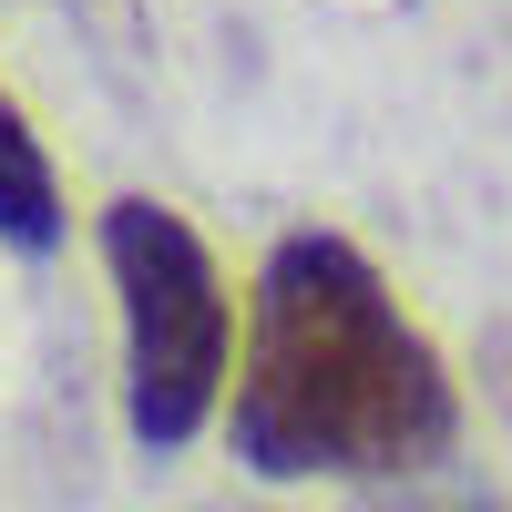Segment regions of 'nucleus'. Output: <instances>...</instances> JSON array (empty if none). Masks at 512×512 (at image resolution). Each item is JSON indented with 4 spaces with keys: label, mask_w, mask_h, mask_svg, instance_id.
Instances as JSON below:
<instances>
[{
    "label": "nucleus",
    "mask_w": 512,
    "mask_h": 512,
    "mask_svg": "<svg viewBox=\"0 0 512 512\" xmlns=\"http://www.w3.org/2000/svg\"><path fill=\"white\" fill-rule=\"evenodd\" d=\"M0 236H11L21 256L62 246V185H52V164H41L31 123H21L11 103H0Z\"/></svg>",
    "instance_id": "7ed1b4c3"
},
{
    "label": "nucleus",
    "mask_w": 512,
    "mask_h": 512,
    "mask_svg": "<svg viewBox=\"0 0 512 512\" xmlns=\"http://www.w3.org/2000/svg\"><path fill=\"white\" fill-rule=\"evenodd\" d=\"M103 267L123 297V420H134L144 451H185L216 410L226 349H236L226 277L205 256V236L154 195L103 205Z\"/></svg>",
    "instance_id": "f03ea898"
},
{
    "label": "nucleus",
    "mask_w": 512,
    "mask_h": 512,
    "mask_svg": "<svg viewBox=\"0 0 512 512\" xmlns=\"http://www.w3.org/2000/svg\"><path fill=\"white\" fill-rule=\"evenodd\" d=\"M461 431L441 349L349 236H277L236 369V461L256 482L431 472Z\"/></svg>",
    "instance_id": "f257e3e1"
}]
</instances>
